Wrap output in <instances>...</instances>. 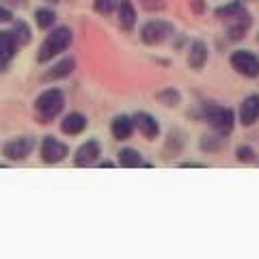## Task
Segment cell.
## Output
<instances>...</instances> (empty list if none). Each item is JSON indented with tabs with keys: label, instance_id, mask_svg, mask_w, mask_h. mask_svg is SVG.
<instances>
[{
	"label": "cell",
	"instance_id": "cell-1",
	"mask_svg": "<svg viewBox=\"0 0 259 259\" xmlns=\"http://www.w3.org/2000/svg\"><path fill=\"white\" fill-rule=\"evenodd\" d=\"M74 44V30L69 26H54L48 30V35L44 37V41L39 44V50H37V63L39 65H46V63H52L54 59H59L63 52L69 50V46Z\"/></svg>",
	"mask_w": 259,
	"mask_h": 259
},
{
	"label": "cell",
	"instance_id": "cell-11",
	"mask_svg": "<svg viewBox=\"0 0 259 259\" xmlns=\"http://www.w3.org/2000/svg\"><path fill=\"white\" fill-rule=\"evenodd\" d=\"M132 119H134V127L139 130L147 141H153V139H158L160 136V123H158V119L153 117L151 112L139 110V112H134L132 115Z\"/></svg>",
	"mask_w": 259,
	"mask_h": 259
},
{
	"label": "cell",
	"instance_id": "cell-22",
	"mask_svg": "<svg viewBox=\"0 0 259 259\" xmlns=\"http://www.w3.org/2000/svg\"><path fill=\"white\" fill-rule=\"evenodd\" d=\"M227 143V136L225 134H218V132H214V134H205L203 139H201V143H199V147H201V151H207V153H214V151H218L223 147V145Z\"/></svg>",
	"mask_w": 259,
	"mask_h": 259
},
{
	"label": "cell",
	"instance_id": "cell-21",
	"mask_svg": "<svg viewBox=\"0 0 259 259\" xmlns=\"http://www.w3.org/2000/svg\"><path fill=\"white\" fill-rule=\"evenodd\" d=\"M242 11H246V3H244V0H231V3L218 7V9L214 11V15H216L218 20L227 22V20H231V18H236V15H240Z\"/></svg>",
	"mask_w": 259,
	"mask_h": 259
},
{
	"label": "cell",
	"instance_id": "cell-29",
	"mask_svg": "<svg viewBox=\"0 0 259 259\" xmlns=\"http://www.w3.org/2000/svg\"><path fill=\"white\" fill-rule=\"evenodd\" d=\"M115 164H117V162H112V160H102V158H100V162H97L95 166H100V168H112Z\"/></svg>",
	"mask_w": 259,
	"mask_h": 259
},
{
	"label": "cell",
	"instance_id": "cell-28",
	"mask_svg": "<svg viewBox=\"0 0 259 259\" xmlns=\"http://www.w3.org/2000/svg\"><path fill=\"white\" fill-rule=\"evenodd\" d=\"M180 166H184V168H201V166H205L203 162H194V160H186V162H182Z\"/></svg>",
	"mask_w": 259,
	"mask_h": 259
},
{
	"label": "cell",
	"instance_id": "cell-13",
	"mask_svg": "<svg viewBox=\"0 0 259 259\" xmlns=\"http://www.w3.org/2000/svg\"><path fill=\"white\" fill-rule=\"evenodd\" d=\"M225 24H227V37H229L231 41H240V39L246 37V32L253 26V18H250L248 11H242L240 15L227 20Z\"/></svg>",
	"mask_w": 259,
	"mask_h": 259
},
{
	"label": "cell",
	"instance_id": "cell-19",
	"mask_svg": "<svg viewBox=\"0 0 259 259\" xmlns=\"http://www.w3.org/2000/svg\"><path fill=\"white\" fill-rule=\"evenodd\" d=\"M35 26L39 28V30H50V28H54L56 26V11L52 9V5H44V7H39V9H35Z\"/></svg>",
	"mask_w": 259,
	"mask_h": 259
},
{
	"label": "cell",
	"instance_id": "cell-12",
	"mask_svg": "<svg viewBox=\"0 0 259 259\" xmlns=\"http://www.w3.org/2000/svg\"><path fill=\"white\" fill-rule=\"evenodd\" d=\"M18 50H20V44L15 41L11 28L9 30H0V67L5 71L9 69L11 61L18 56Z\"/></svg>",
	"mask_w": 259,
	"mask_h": 259
},
{
	"label": "cell",
	"instance_id": "cell-32",
	"mask_svg": "<svg viewBox=\"0 0 259 259\" xmlns=\"http://www.w3.org/2000/svg\"><path fill=\"white\" fill-rule=\"evenodd\" d=\"M9 164H11V162H9V160H5V162H0V168H7Z\"/></svg>",
	"mask_w": 259,
	"mask_h": 259
},
{
	"label": "cell",
	"instance_id": "cell-6",
	"mask_svg": "<svg viewBox=\"0 0 259 259\" xmlns=\"http://www.w3.org/2000/svg\"><path fill=\"white\" fill-rule=\"evenodd\" d=\"M173 32H175V28H173L171 22H166V20H149V22L143 24L141 39H143V44H147V46H160V44H164Z\"/></svg>",
	"mask_w": 259,
	"mask_h": 259
},
{
	"label": "cell",
	"instance_id": "cell-23",
	"mask_svg": "<svg viewBox=\"0 0 259 259\" xmlns=\"http://www.w3.org/2000/svg\"><path fill=\"white\" fill-rule=\"evenodd\" d=\"M158 102H162L164 106L168 108H175V106H180V102H182V93L177 91V89L173 87H166V89H162V91H158Z\"/></svg>",
	"mask_w": 259,
	"mask_h": 259
},
{
	"label": "cell",
	"instance_id": "cell-30",
	"mask_svg": "<svg viewBox=\"0 0 259 259\" xmlns=\"http://www.w3.org/2000/svg\"><path fill=\"white\" fill-rule=\"evenodd\" d=\"M190 5L194 7V11H197V13L203 11V7H201V0H190Z\"/></svg>",
	"mask_w": 259,
	"mask_h": 259
},
{
	"label": "cell",
	"instance_id": "cell-18",
	"mask_svg": "<svg viewBox=\"0 0 259 259\" xmlns=\"http://www.w3.org/2000/svg\"><path fill=\"white\" fill-rule=\"evenodd\" d=\"M117 164L123 168H139V166H151L143 160V153L134 147H123L117 153Z\"/></svg>",
	"mask_w": 259,
	"mask_h": 259
},
{
	"label": "cell",
	"instance_id": "cell-16",
	"mask_svg": "<svg viewBox=\"0 0 259 259\" xmlns=\"http://www.w3.org/2000/svg\"><path fill=\"white\" fill-rule=\"evenodd\" d=\"M117 24L123 32H132L136 26V7L132 0H119L117 5Z\"/></svg>",
	"mask_w": 259,
	"mask_h": 259
},
{
	"label": "cell",
	"instance_id": "cell-25",
	"mask_svg": "<svg viewBox=\"0 0 259 259\" xmlns=\"http://www.w3.org/2000/svg\"><path fill=\"white\" fill-rule=\"evenodd\" d=\"M255 156L257 153H255V149L250 147V145H238V149H236V160L238 162H244L246 164V162H253Z\"/></svg>",
	"mask_w": 259,
	"mask_h": 259
},
{
	"label": "cell",
	"instance_id": "cell-10",
	"mask_svg": "<svg viewBox=\"0 0 259 259\" xmlns=\"http://www.w3.org/2000/svg\"><path fill=\"white\" fill-rule=\"evenodd\" d=\"M238 121L244 127L255 125L259 121V93H250L242 100L240 108H238Z\"/></svg>",
	"mask_w": 259,
	"mask_h": 259
},
{
	"label": "cell",
	"instance_id": "cell-34",
	"mask_svg": "<svg viewBox=\"0 0 259 259\" xmlns=\"http://www.w3.org/2000/svg\"><path fill=\"white\" fill-rule=\"evenodd\" d=\"M257 44H259V32H257Z\"/></svg>",
	"mask_w": 259,
	"mask_h": 259
},
{
	"label": "cell",
	"instance_id": "cell-33",
	"mask_svg": "<svg viewBox=\"0 0 259 259\" xmlns=\"http://www.w3.org/2000/svg\"><path fill=\"white\" fill-rule=\"evenodd\" d=\"M3 74H5V69H3V67H0V76H3Z\"/></svg>",
	"mask_w": 259,
	"mask_h": 259
},
{
	"label": "cell",
	"instance_id": "cell-8",
	"mask_svg": "<svg viewBox=\"0 0 259 259\" xmlns=\"http://www.w3.org/2000/svg\"><path fill=\"white\" fill-rule=\"evenodd\" d=\"M102 158V143L97 139H89L84 141L80 147L74 151V164L78 168H89L95 166Z\"/></svg>",
	"mask_w": 259,
	"mask_h": 259
},
{
	"label": "cell",
	"instance_id": "cell-24",
	"mask_svg": "<svg viewBox=\"0 0 259 259\" xmlns=\"http://www.w3.org/2000/svg\"><path fill=\"white\" fill-rule=\"evenodd\" d=\"M117 5H119V0H93V11L97 15L108 18V15L117 13Z\"/></svg>",
	"mask_w": 259,
	"mask_h": 259
},
{
	"label": "cell",
	"instance_id": "cell-15",
	"mask_svg": "<svg viewBox=\"0 0 259 259\" xmlns=\"http://www.w3.org/2000/svg\"><path fill=\"white\" fill-rule=\"evenodd\" d=\"M134 130H136L134 127V119L130 115H117V117H112V121H110V134H112V139L119 141V143L132 139Z\"/></svg>",
	"mask_w": 259,
	"mask_h": 259
},
{
	"label": "cell",
	"instance_id": "cell-27",
	"mask_svg": "<svg viewBox=\"0 0 259 259\" xmlns=\"http://www.w3.org/2000/svg\"><path fill=\"white\" fill-rule=\"evenodd\" d=\"M0 3H5L7 7H11L13 11H22V9H26V7L30 5V0H0Z\"/></svg>",
	"mask_w": 259,
	"mask_h": 259
},
{
	"label": "cell",
	"instance_id": "cell-2",
	"mask_svg": "<svg viewBox=\"0 0 259 259\" xmlns=\"http://www.w3.org/2000/svg\"><path fill=\"white\" fill-rule=\"evenodd\" d=\"M32 110H35V117L39 123H52V121L65 110V93L59 87H48L41 93L35 97V104H32Z\"/></svg>",
	"mask_w": 259,
	"mask_h": 259
},
{
	"label": "cell",
	"instance_id": "cell-4",
	"mask_svg": "<svg viewBox=\"0 0 259 259\" xmlns=\"http://www.w3.org/2000/svg\"><path fill=\"white\" fill-rule=\"evenodd\" d=\"M37 147H39L37 139L32 134H20V136H13V139L3 143L0 153H3V158L9 160V162H24L32 156V151Z\"/></svg>",
	"mask_w": 259,
	"mask_h": 259
},
{
	"label": "cell",
	"instance_id": "cell-3",
	"mask_svg": "<svg viewBox=\"0 0 259 259\" xmlns=\"http://www.w3.org/2000/svg\"><path fill=\"white\" fill-rule=\"evenodd\" d=\"M201 117L203 121H207L209 125H212L214 132L218 134H225L229 136L233 132V127H236V112L231 108H225V106H218V104H205L203 108H201Z\"/></svg>",
	"mask_w": 259,
	"mask_h": 259
},
{
	"label": "cell",
	"instance_id": "cell-17",
	"mask_svg": "<svg viewBox=\"0 0 259 259\" xmlns=\"http://www.w3.org/2000/svg\"><path fill=\"white\" fill-rule=\"evenodd\" d=\"M209 59V50H207V44L201 41V39H194L188 48V65L194 71H201L205 67V63Z\"/></svg>",
	"mask_w": 259,
	"mask_h": 259
},
{
	"label": "cell",
	"instance_id": "cell-14",
	"mask_svg": "<svg viewBox=\"0 0 259 259\" xmlns=\"http://www.w3.org/2000/svg\"><path fill=\"white\" fill-rule=\"evenodd\" d=\"M87 127H89V119L78 110H71L61 119V132L65 136H80Z\"/></svg>",
	"mask_w": 259,
	"mask_h": 259
},
{
	"label": "cell",
	"instance_id": "cell-9",
	"mask_svg": "<svg viewBox=\"0 0 259 259\" xmlns=\"http://www.w3.org/2000/svg\"><path fill=\"white\" fill-rule=\"evenodd\" d=\"M74 71H76V59L74 56H61L59 61H54L50 67L44 71L41 80L44 82H61V80H67Z\"/></svg>",
	"mask_w": 259,
	"mask_h": 259
},
{
	"label": "cell",
	"instance_id": "cell-20",
	"mask_svg": "<svg viewBox=\"0 0 259 259\" xmlns=\"http://www.w3.org/2000/svg\"><path fill=\"white\" fill-rule=\"evenodd\" d=\"M9 26H11V32H13L15 41L20 44V48L28 46L32 41V28H30V24L26 20H18V18H15Z\"/></svg>",
	"mask_w": 259,
	"mask_h": 259
},
{
	"label": "cell",
	"instance_id": "cell-5",
	"mask_svg": "<svg viewBox=\"0 0 259 259\" xmlns=\"http://www.w3.org/2000/svg\"><path fill=\"white\" fill-rule=\"evenodd\" d=\"M67 156H69V145L52 134L44 136L41 143H39V158H41L44 164H50V166L61 164V162L67 160Z\"/></svg>",
	"mask_w": 259,
	"mask_h": 259
},
{
	"label": "cell",
	"instance_id": "cell-31",
	"mask_svg": "<svg viewBox=\"0 0 259 259\" xmlns=\"http://www.w3.org/2000/svg\"><path fill=\"white\" fill-rule=\"evenodd\" d=\"M41 3H44V5H52V7H54V5H59L61 0H41Z\"/></svg>",
	"mask_w": 259,
	"mask_h": 259
},
{
	"label": "cell",
	"instance_id": "cell-26",
	"mask_svg": "<svg viewBox=\"0 0 259 259\" xmlns=\"http://www.w3.org/2000/svg\"><path fill=\"white\" fill-rule=\"evenodd\" d=\"M13 20H15L13 9L11 7H7L5 3H0V24H11Z\"/></svg>",
	"mask_w": 259,
	"mask_h": 259
},
{
	"label": "cell",
	"instance_id": "cell-7",
	"mask_svg": "<svg viewBox=\"0 0 259 259\" xmlns=\"http://www.w3.org/2000/svg\"><path fill=\"white\" fill-rule=\"evenodd\" d=\"M231 67L244 78H259V56L253 50H236L229 56Z\"/></svg>",
	"mask_w": 259,
	"mask_h": 259
}]
</instances>
